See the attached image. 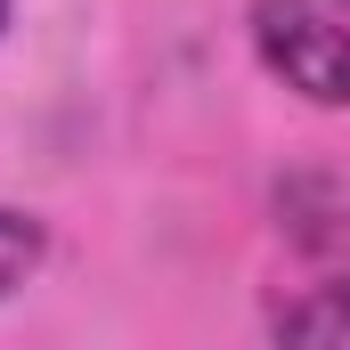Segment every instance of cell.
Returning a JSON list of instances; mask_svg holds the SVG:
<instances>
[{"label": "cell", "mask_w": 350, "mask_h": 350, "mask_svg": "<svg viewBox=\"0 0 350 350\" xmlns=\"http://www.w3.org/2000/svg\"><path fill=\"white\" fill-rule=\"evenodd\" d=\"M253 49L310 106H342L350 98V74H342L350 0H253Z\"/></svg>", "instance_id": "1"}, {"label": "cell", "mask_w": 350, "mask_h": 350, "mask_svg": "<svg viewBox=\"0 0 350 350\" xmlns=\"http://www.w3.org/2000/svg\"><path fill=\"white\" fill-rule=\"evenodd\" d=\"M277 350H342V285L334 277H318V285H301L285 310H277Z\"/></svg>", "instance_id": "2"}, {"label": "cell", "mask_w": 350, "mask_h": 350, "mask_svg": "<svg viewBox=\"0 0 350 350\" xmlns=\"http://www.w3.org/2000/svg\"><path fill=\"white\" fill-rule=\"evenodd\" d=\"M41 261H49V228H41L33 212H8V204H0V301H8L16 285H33Z\"/></svg>", "instance_id": "3"}, {"label": "cell", "mask_w": 350, "mask_h": 350, "mask_svg": "<svg viewBox=\"0 0 350 350\" xmlns=\"http://www.w3.org/2000/svg\"><path fill=\"white\" fill-rule=\"evenodd\" d=\"M8 8H16V0H0V33H8Z\"/></svg>", "instance_id": "4"}]
</instances>
